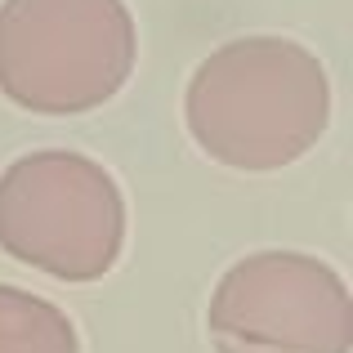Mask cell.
<instances>
[{"label":"cell","instance_id":"7a4b0ae2","mask_svg":"<svg viewBox=\"0 0 353 353\" xmlns=\"http://www.w3.org/2000/svg\"><path fill=\"white\" fill-rule=\"evenodd\" d=\"M139 63L125 0H0V94L36 117L112 103Z\"/></svg>","mask_w":353,"mask_h":353},{"label":"cell","instance_id":"277c9868","mask_svg":"<svg viewBox=\"0 0 353 353\" xmlns=\"http://www.w3.org/2000/svg\"><path fill=\"white\" fill-rule=\"evenodd\" d=\"M206 336L215 353H349V282L304 250L241 255L210 291Z\"/></svg>","mask_w":353,"mask_h":353},{"label":"cell","instance_id":"6da1fadb","mask_svg":"<svg viewBox=\"0 0 353 353\" xmlns=\"http://www.w3.org/2000/svg\"><path fill=\"white\" fill-rule=\"evenodd\" d=\"M183 125L210 161L246 174L286 170L331 125V77L291 36H237L197 63Z\"/></svg>","mask_w":353,"mask_h":353},{"label":"cell","instance_id":"3957f363","mask_svg":"<svg viewBox=\"0 0 353 353\" xmlns=\"http://www.w3.org/2000/svg\"><path fill=\"white\" fill-rule=\"evenodd\" d=\"M125 228V192L94 157L41 148L0 170V250L54 282H103Z\"/></svg>","mask_w":353,"mask_h":353},{"label":"cell","instance_id":"5b68a950","mask_svg":"<svg viewBox=\"0 0 353 353\" xmlns=\"http://www.w3.org/2000/svg\"><path fill=\"white\" fill-rule=\"evenodd\" d=\"M0 353H81V331L54 300L0 282Z\"/></svg>","mask_w":353,"mask_h":353}]
</instances>
